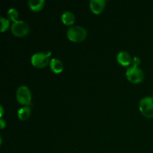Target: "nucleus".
<instances>
[{
	"label": "nucleus",
	"mask_w": 153,
	"mask_h": 153,
	"mask_svg": "<svg viewBox=\"0 0 153 153\" xmlns=\"http://www.w3.org/2000/svg\"><path fill=\"white\" fill-rule=\"evenodd\" d=\"M117 60L119 64H120L122 66H124V67L130 65V64L132 62L130 55L126 51L120 52L117 55Z\"/></svg>",
	"instance_id": "8"
},
{
	"label": "nucleus",
	"mask_w": 153,
	"mask_h": 153,
	"mask_svg": "<svg viewBox=\"0 0 153 153\" xmlns=\"http://www.w3.org/2000/svg\"><path fill=\"white\" fill-rule=\"evenodd\" d=\"M50 55L51 52H47L46 53L37 52L31 57V64L37 68H43L49 64Z\"/></svg>",
	"instance_id": "2"
},
{
	"label": "nucleus",
	"mask_w": 153,
	"mask_h": 153,
	"mask_svg": "<svg viewBox=\"0 0 153 153\" xmlns=\"http://www.w3.org/2000/svg\"><path fill=\"white\" fill-rule=\"evenodd\" d=\"M10 26V21L9 19H5L4 17L1 18V31L4 32V31H7V28Z\"/></svg>",
	"instance_id": "14"
},
{
	"label": "nucleus",
	"mask_w": 153,
	"mask_h": 153,
	"mask_svg": "<svg viewBox=\"0 0 153 153\" xmlns=\"http://www.w3.org/2000/svg\"><path fill=\"white\" fill-rule=\"evenodd\" d=\"M11 31L16 37H24L29 31V27L24 21L17 20L12 24Z\"/></svg>",
	"instance_id": "6"
},
{
	"label": "nucleus",
	"mask_w": 153,
	"mask_h": 153,
	"mask_svg": "<svg viewBox=\"0 0 153 153\" xmlns=\"http://www.w3.org/2000/svg\"><path fill=\"white\" fill-rule=\"evenodd\" d=\"M16 100L22 105H29L31 101L30 90L26 86H20L16 91Z\"/></svg>",
	"instance_id": "4"
},
{
	"label": "nucleus",
	"mask_w": 153,
	"mask_h": 153,
	"mask_svg": "<svg viewBox=\"0 0 153 153\" xmlns=\"http://www.w3.org/2000/svg\"><path fill=\"white\" fill-rule=\"evenodd\" d=\"M67 34L69 40L75 43H79L86 38L87 31L83 27L76 25L69 28Z\"/></svg>",
	"instance_id": "1"
},
{
	"label": "nucleus",
	"mask_w": 153,
	"mask_h": 153,
	"mask_svg": "<svg viewBox=\"0 0 153 153\" xmlns=\"http://www.w3.org/2000/svg\"><path fill=\"white\" fill-rule=\"evenodd\" d=\"M140 64V58L138 57L135 56L132 59V64H133V67H137L139 66V64Z\"/></svg>",
	"instance_id": "15"
},
{
	"label": "nucleus",
	"mask_w": 153,
	"mask_h": 153,
	"mask_svg": "<svg viewBox=\"0 0 153 153\" xmlns=\"http://www.w3.org/2000/svg\"><path fill=\"white\" fill-rule=\"evenodd\" d=\"M140 111L143 116L153 117V97H145L140 102Z\"/></svg>",
	"instance_id": "3"
},
{
	"label": "nucleus",
	"mask_w": 153,
	"mask_h": 153,
	"mask_svg": "<svg viewBox=\"0 0 153 153\" xmlns=\"http://www.w3.org/2000/svg\"><path fill=\"white\" fill-rule=\"evenodd\" d=\"M51 70L55 73H61L64 70L63 63L58 58H52L49 62Z\"/></svg>",
	"instance_id": "9"
},
{
	"label": "nucleus",
	"mask_w": 153,
	"mask_h": 153,
	"mask_svg": "<svg viewBox=\"0 0 153 153\" xmlns=\"http://www.w3.org/2000/svg\"><path fill=\"white\" fill-rule=\"evenodd\" d=\"M61 20L63 23L67 25H72L74 24L76 18L74 14L70 11H65L61 15Z\"/></svg>",
	"instance_id": "10"
},
{
	"label": "nucleus",
	"mask_w": 153,
	"mask_h": 153,
	"mask_svg": "<svg viewBox=\"0 0 153 153\" xmlns=\"http://www.w3.org/2000/svg\"><path fill=\"white\" fill-rule=\"evenodd\" d=\"M126 76L130 82L134 84L140 83L144 79L143 71L136 67H129L126 71Z\"/></svg>",
	"instance_id": "5"
},
{
	"label": "nucleus",
	"mask_w": 153,
	"mask_h": 153,
	"mask_svg": "<svg viewBox=\"0 0 153 153\" xmlns=\"http://www.w3.org/2000/svg\"><path fill=\"white\" fill-rule=\"evenodd\" d=\"M106 1L105 0H91L90 1V7L91 11L95 14H100L104 10Z\"/></svg>",
	"instance_id": "7"
},
{
	"label": "nucleus",
	"mask_w": 153,
	"mask_h": 153,
	"mask_svg": "<svg viewBox=\"0 0 153 153\" xmlns=\"http://www.w3.org/2000/svg\"><path fill=\"white\" fill-rule=\"evenodd\" d=\"M18 117L21 120H26L31 115V108L29 107H22L18 110Z\"/></svg>",
	"instance_id": "12"
},
{
	"label": "nucleus",
	"mask_w": 153,
	"mask_h": 153,
	"mask_svg": "<svg viewBox=\"0 0 153 153\" xmlns=\"http://www.w3.org/2000/svg\"><path fill=\"white\" fill-rule=\"evenodd\" d=\"M7 16L9 20L16 22V21H17L18 17H19V13H18V11L15 8H10L7 11Z\"/></svg>",
	"instance_id": "13"
},
{
	"label": "nucleus",
	"mask_w": 153,
	"mask_h": 153,
	"mask_svg": "<svg viewBox=\"0 0 153 153\" xmlns=\"http://www.w3.org/2000/svg\"><path fill=\"white\" fill-rule=\"evenodd\" d=\"M0 109H1V114H0V116H1V117L3 115V114H4V110H3L2 106H0Z\"/></svg>",
	"instance_id": "17"
},
{
	"label": "nucleus",
	"mask_w": 153,
	"mask_h": 153,
	"mask_svg": "<svg viewBox=\"0 0 153 153\" xmlns=\"http://www.w3.org/2000/svg\"><path fill=\"white\" fill-rule=\"evenodd\" d=\"M0 126H1V128H4V126H6V123L5 122H4V120L2 119V118H1V120H0Z\"/></svg>",
	"instance_id": "16"
},
{
	"label": "nucleus",
	"mask_w": 153,
	"mask_h": 153,
	"mask_svg": "<svg viewBox=\"0 0 153 153\" xmlns=\"http://www.w3.org/2000/svg\"><path fill=\"white\" fill-rule=\"evenodd\" d=\"M152 97H153V94H152Z\"/></svg>",
	"instance_id": "18"
},
{
	"label": "nucleus",
	"mask_w": 153,
	"mask_h": 153,
	"mask_svg": "<svg viewBox=\"0 0 153 153\" xmlns=\"http://www.w3.org/2000/svg\"><path fill=\"white\" fill-rule=\"evenodd\" d=\"M45 4L44 0H29L28 6L34 11H39L43 7Z\"/></svg>",
	"instance_id": "11"
}]
</instances>
